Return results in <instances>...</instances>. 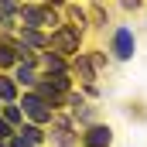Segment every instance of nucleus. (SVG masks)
<instances>
[{"mask_svg":"<svg viewBox=\"0 0 147 147\" xmlns=\"http://www.w3.org/2000/svg\"><path fill=\"white\" fill-rule=\"evenodd\" d=\"M21 110H24V116H28L31 123H38V127H45V123L55 120V106H51L45 96H38V92H28V96L21 99Z\"/></svg>","mask_w":147,"mask_h":147,"instance_id":"1","label":"nucleus"},{"mask_svg":"<svg viewBox=\"0 0 147 147\" xmlns=\"http://www.w3.org/2000/svg\"><path fill=\"white\" fill-rule=\"evenodd\" d=\"M48 48L58 55H75L79 51V28H58L48 41Z\"/></svg>","mask_w":147,"mask_h":147,"instance_id":"2","label":"nucleus"},{"mask_svg":"<svg viewBox=\"0 0 147 147\" xmlns=\"http://www.w3.org/2000/svg\"><path fill=\"white\" fill-rule=\"evenodd\" d=\"M21 21L28 24V28H51V24H58V14L51 10V7H21Z\"/></svg>","mask_w":147,"mask_h":147,"instance_id":"3","label":"nucleus"},{"mask_svg":"<svg viewBox=\"0 0 147 147\" xmlns=\"http://www.w3.org/2000/svg\"><path fill=\"white\" fill-rule=\"evenodd\" d=\"M134 48H137V38L130 28H116V34H113V55L116 58H134Z\"/></svg>","mask_w":147,"mask_h":147,"instance_id":"4","label":"nucleus"},{"mask_svg":"<svg viewBox=\"0 0 147 147\" xmlns=\"http://www.w3.org/2000/svg\"><path fill=\"white\" fill-rule=\"evenodd\" d=\"M113 144V130L103 123H92L86 134H82V147H110Z\"/></svg>","mask_w":147,"mask_h":147,"instance_id":"5","label":"nucleus"},{"mask_svg":"<svg viewBox=\"0 0 147 147\" xmlns=\"http://www.w3.org/2000/svg\"><path fill=\"white\" fill-rule=\"evenodd\" d=\"M51 127H55V144H58V147H65L69 140H72V120L55 116V120H51Z\"/></svg>","mask_w":147,"mask_h":147,"instance_id":"6","label":"nucleus"},{"mask_svg":"<svg viewBox=\"0 0 147 147\" xmlns=\"http://www.w3.org/2000/svg\"><path fill=\"white\" fill-rule=\"evenodd\" d=\"M17 86H38V75H34V62H21L17 65V75H14Z\"/></svg>","mask_w":147,"mask_h":147,"instance_id":"7","label":"nucleus"},{"mask_svg":"<svg viewBox=\"0 0 147 147\" xmlns=\"http://www.w3.org/2000/svg\"><path fill=\"white\" fill-rule=\"evenodd\" d=\"M21 41H24V45H31V48H48V41H51V38H45L41 31H34V28H24V31H21Z\"/></svg>","mask_w":147,"mask_h":147,"instance_id":"8","label":"nucleus"},{"mask_svg":"<svg viewBox=\"0 0 147 147\" xmlns=\"http://www.w3.org/2000/svg\"><path fill=\"white\" fill-rule=\"evenodd\" d=\"M3 120H7L14 130H21V127H24V110L14 106V103H7V106H3Z\"/></svg>","mask_w":147,"mask_h":147,"instance_id":"9","label":"nucleus"},{"mask_svg":"<svg viewBox=\"0 0 147 147\" xmlns=\"http://www.w3.org/2000/svg\"><path fill=\"white\" fill-rule=\"evenodd\" d=\"M0 99H3V103H14V99H17V82H14L10 75H0Z\"/></svg>","mask_w":147,"mask_h":147,"instance_id":"10","label":"nucleus"},{"mask_svg":"<svg viewBox=\"0 0 147 147\" xmlns=\"http://www.w3.org/2000/svg\"><path fill=\"white\" fill-rule=\"evenodd\" d=\"M41 65L48 69V75H58V72H65V62H62V55H45V58H41Z\"/></svg>","mask_w":147,"mask_h":147,"instance_id":"11","label":"nucleus"},{"mask_svg":"<svg viewBox=\"0 0 147 147\" xmlns=\"http://www.w3.org/2000/svg\"><path fill=\"white\" fill-rule=\"evenodd\" d=\"M75 72L82 75L86 82H89V79H96V65H92V58H79V62H75Z\"/></svg>","mask_w":147,"mask_h":147,"instance_id":"12","label":"nucleus"},{"mask_svg":"<svg viewBox=\"0 0 147 147\" xmlns=\"http://www.w3.org/2000/svg\"><path fill=\"white\" fill-rule=\"evenodd\" d=\"M17 58H21V55H17L10 45H0V65H14Z\"/></svg>","mask_w":147,"mask_h":147,"instance_id":"13","label":"nucleus"},{"mask_svg":"<svg viewBox=\"0 0 147 147\" xmlns=\"http://www.w3.org/2000/svg\"><path fill=\"white\" fill-rule=\"evenodd\" d=\"M14 137H17V130H14V127L0 116V140H14Z\"/></svg>","mask_w":147,"mask_h":147,"instance_id":"14","label":"nucleus"},{"mask_svg":"<svg viewBox=\"0 0 147 147\" xmlns=\"http://www.w3.org/2000/svg\"><path fill=\"white\" fill-rule=\"evenodd\" d=\"M69 17H72V21H75V28L82 31V24H86V14H82L79 7H72V10H69Z\"/></svg>","mask_w":147,"mask_h":147,"instance_id":"15","label":"nucleus"},{"mask_svg":"<svg viewBox=\"0 0 147 147\" xmlns=\"http://www.w3.org/2000/svg\"><path fill=\"white\" fill-rule=\"evenodd\" d=\"M45 3H48V7H51V3H62V0H45Z\"/></svg>","mask_w":147,"mask_h":147,"instance_id":"16","label":"nucleus"},{"mask_svg":"<svg viewBox=\"0 0 147 147\" xmlns=\"http://www.w3.org/2000/svg\"><path fill=\"white\" fill-rule=\"evenodd\" d=\"M0 147H7V144H3V140H0Z\"/></svg>","mask_w":147,"mask_h":147,"instance_id":"17","label":"nucleus"}]
</instances>
